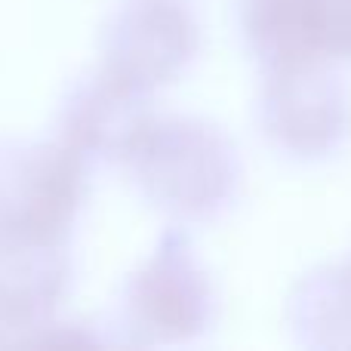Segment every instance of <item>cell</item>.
Masks as SVG:
<instances>
[{"instance_id": "30bf717a", "label": "cell", "mask_w": 351, "mask_h": 351, "mask_svg": "<svg viewBox=\"0 0 351 351\" xmlns=\"http://www.w3.org/2000/svg\"><path fill=\"white\" fill-rule=\"evenodd\" d=\"M339 268H342V278H346V284H348V290H351V256L346 262H339Z\"/></svg>"}, {"instance_id": "52a82bcc", "label": "cell", "mask_w": 351, "mask_h": 351, "mask_svg": "<svg viewBox=\"0 0 351 351\" xmlns=\"http://www.w3.org/2000/svg\"><path fill=\"white\" fill-rule=\"evenodd\" d=\"M145 93L123 84L121 77L102 71L99 77L80 84L62 108V136L65 145L77 154H105V158H130L133 145L145 133L148 114Z\"/></svg>"}, {"instance_id": "5b68a950", "label": "cell", "mask_w": 351, "mask_h": 351, "mask_svg": "<svg viewBox=\"0 0 351 351\" xmlns=\"http://www.w3.org/2000/svg\"><path fill=\"white\" fill-rule=\"evenodd\" d=\"M197 40V22L185 3L127 0L105 28V71L148 93L185 71Z\"/></svg>"}, {"instance_id": "8992f818", "label": "cell", "mask_w": 351, "mask_h": 351, "mask_svg": "<svg viewBox=\"0 0 351 351\" xmlns=\"http://www.w3.org/2000/svg\"><path fill=\"white\" fill-rule=\"evenodd\" d=\"M133 330L154 342H185L213 317V284L191 243L173 234L152 253L127 287Z\"/></svg>"}, {"instance_id": "ba28073f", "label": "cell", "mask_w": 351, "mask_h": 351, "mask_svg": "<svg viewBox=\"0 0 351 351\" xmlns=\"http://www.w3.org/2000/svg\"><path fill=\"white\" fill-rule=\"evenodd\" d=\"M65 290L59 247L0 234V327H22L43 317Z\"/></svg>"}, {"instance_id": "6da1fadb", "label": "cell", "mask_w": 351, "mask_h": 351, "mask_svg": "<svg viewBox=\"0 0 351 351\" xmlns=\"http://www.w3.org/2000/svg\"><path fill=\"white\" fill-rule=\"evenodd\" d=\"M142 194L179 219H210L234 200L241 160L200 117H152L127 158Z\"/></svg>"}, {"instance_id": "3957f363", "label": "cell", "mask_w": 351, "mask_h": 351, "mask_svg": "<svg viewBox=\"0 0 351 351\" xmlns=\"http://www.w3.org/2000/svg\"><path fill=\"white\" fill-rule=\"evenodd\" d=\"M84 194L71 145H16L0 152V234L59 247Z\"/></svg>"}, {"instance_id": "9c48e42d", "label": "cell", "mask_w": 351, "mask_h": 351, "mask_svg": "<svg viewBox=\"0 0 351 351\" xmlns=\"http://www.w3.org/2000/svg\"><path fill=\"white\" fill-rule=\"evenodd\" d=\"M290 330L311 348H351V290L339 262L302 274L287 305Z\"/></svg>"}, {"instance_id": "277c9868", "label": "cell", "mask_w": 351, "mask_h": 351, "mask_svg": "<svg viewBox=\"0 0 351 351\" xmlns=\"http://www.w3.org/2000/svg\"><path fill=\"white\" fill-rule=\"evenodd\" d=\"M241 28L265 71L351 59V0H241Z\"/></svg>"}, {"instance_id": "7a4b0ae2", "label": "cell", "mask_w": 351, "mask_h": 351, "mask_svg": "<svg viewBox=\"0 0 351 351\" xmlns=\"http://www.w3.org/2000/svg\"><path fill=\"white\" fill-rule=\"evenodd\" d=\"M259 123L278 152L324 160L351 139V86L336 65L265 71Z\"/></svg>"}]
</instances>
